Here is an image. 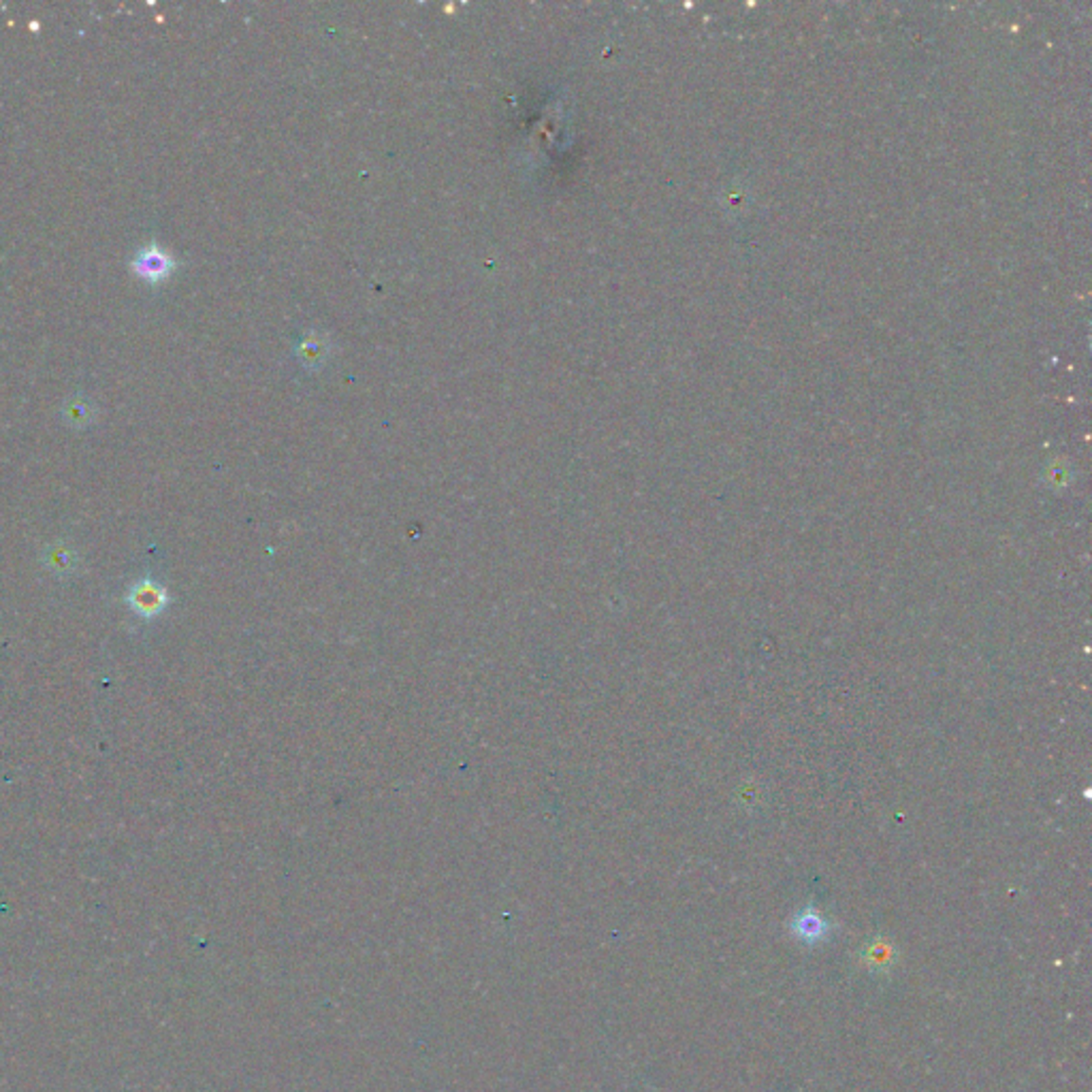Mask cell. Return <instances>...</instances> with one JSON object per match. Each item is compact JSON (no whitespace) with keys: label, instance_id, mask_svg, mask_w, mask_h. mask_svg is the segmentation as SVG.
<instances>
[{"label":"cell","instance_id":"obj_1","mask_svg":"<svg viewBox=\"0 0 1092 1092\" xmlns=\"http://www.w3.org/2000/svg\"><path fill=\"white\" fill-rule=\"evenodd\" d=\"M176 258H173L167 250L150 241L143 248L137 250V254L131 258V273L150 286H159L167 282L171 273L176 272Z\"/></svg>","mask_w":1092,"mask_h":1092},{"label":"cell","instance_id":"obj_2","mask_svg":"<svg viewBox=\"0 0 1092 1092\" xmlns=\"http://www.w3.org/2000/svg\"><path fill=\"white\" fill-rule=\"evenodd\" d=\"M167 602L169 595L164 592V587L154 583L150 578L137 583L131 589V593H128V604H131V609L137 614H141V617H156V614L164 611Z\"/></svg>","mask_w":1092,"mask_h":1092},{"label":"cell","instance_id":"obj_3","mask_svg":"<svg viewBox=\"0 0 1092 1092\" xmlns=\"http://www.w3.org/2000/svg\"><path fill=\"white\" fill-rule=\"evenodd\" d=\"M49 568L60 570V572L71 570L73 568V555L65 549H54L49 555Z\"/></svg>","mask_w":1092,"mask_h":1092}]
</instances>
